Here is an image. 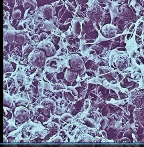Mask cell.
Listing matches in <instances>:
<instances>
[{"label":"cell","mask_w":144,"mask_h":147,"mask_svg":"<svg viewBox=\"0 0 144 147\" xmlns=\"http://www.w3.org/2000/svg\"><path fill=\"white\" fill-rule=\"evenodd\" d=\"M37 3L35 0H25L23 3V7L28 9L31 7L33 9H35L37 7Z\"/></svg>","instance_id":"obj_1"},{"label":"cell","mask_w":144,"mask_h":147,"mask_svg":"<svg viewBox=\"0 0 144 147\" xmlns=\"http://www.w3.org/2000/svg\"><path fill=\"white\" fill-rule=\"evenodd\" d=\"M76 3L80 6H82L87 2V0H76Z\"/></svg>","instance_id":"obj_2"}]
</instances>
